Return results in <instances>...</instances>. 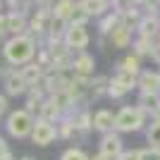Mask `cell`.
Wrapping results in <instances>:
<instances>
[{
  "label": "cell",
  "instance_id": "9c48e42d",
  "mask_svg": "<svg viewBox=\"0 0 160 160\" xmlns=\"http://www.w3.org/2000/svg\"><path fill=\"white\" fill-rule=\"evenodd\" d=\"M29 84L27 79L19 74V69H12V72L5 77V96H22V93H29Z\"/></svg>",
  "mask_w": 160,
  "mask_h": 160
},
{
  "label": "cell",
  "instance_id": "83f0119b",
  "mask_svg": "<svg viewBox=\"0 0 160 160\" xmlns=\"http://www.w3.org/2000/svg\"><path fill=\"white\" fill-rule=\"evenodd\" d=\"M60 160H91L81 148H67L65 153L60 155Z\"/></svg>",
  "mask_w": 160,
  "mask_h": 160
},
{
  "label": "cell",
  "instance_id": "44dd1931",
  "mask_svg": "<svg viewBox=\"0 0 160 160\" xmlns=\"http://www.w3.org/2000/svg\"><path fill=\"white\" fill-rule=\"evenodd\" d=\"M72 122L77 124V129H79L81 134H86L93 129V115H88V110H79V112L72 117Z\"/></svg>",
  "mask_w": 160,
  "mask_h": 160
},
{
  "label": "cell",
  "instance_id": "ab89813d",
  "mask_svg": "<svg viewBox=\"0 0 160 160\" xmlns=\"http://www.w3.org/2000/svg\"><path fill=\"white\" fill-rule=\"evenodd\" d=\"M0 7H2V0H0Z\"/></svg>",
  "mask_w": 160,
  "mask_h": 160
},
{
  "label": "cell",
  "instance_id": "ba28073f",
  "mask_svg": "<svg viewBox=\"0 0 160 160\" xmlns=\"http://www.w3.org/2000/svg\"><path fill=\"white\" fill-rule=\"evenodd\" d=\"M93 67H96V60H93V55H88V53H77L72 58V72L77 77L91 79L93 77Z\"/></svg>",
  "mask_w": 160,
  "mask_h": 160
},
{
  "label": "cell",
  "instance_id": "d6a6232c",
  "mask_svg": "<svg viewBox=\"0 0 160 160\" xmlns=\"http://www.w3.org/2000/svg\"><path fill=\"white\" fill-rule=\"evenodd\" d=\"M7 153H10V148H7L5 139H2V136H0V158H2V155H7Z\"/></svg>",
  "mask_w": 160,
  "mask_h": 160
},
{
  "label": "cell",
  "instance_id": "7bdbcfd3",
  "mask_svg": "<svg viewBox=\"0 0 160 160\" xmlns=\"http://www.w3.org/2000/svg\"><path fill=\"white\" fill-rule=\"evenodd\" d=\"M81 2H84V0H81Z\"/></svg>",
  "mask_w": 160,
  "mask_h": 160
},
{
  "label": "cell",
  "instance_id": "7c38bea8",
  "mask_svg": "<svg viewBox=\"0 0 160 160\" xmlns=\"http://www.w3.org/2000/svg\"><path fill=\"white\" fill-rule=\"evenodd\" d=\"M139 36H148V38H160V19L158 14H143L139 29H136Z\"/></svg>",
  "mask_w": 160,
  "mask_h": 160
},
{
  "label": "cell",
  "instance_id": "f1b7e54d",
  "mask_svg": "<svg viewBox=\"0 0 160 160\" xmlns=\"http://www.w3.org/2000/svg\"><path fill=\"white\" fill-rule=\"evenodd\" d=\"M139 160H160V148H153V146L141 148L139 151Z\"/></svg>",
  "mask_w": 160,
  "mask_h": 160
},
{
  "label": "cell",
  "instance_id": "1f68e13d",
  "mask_svg": "<svg viewBox=\"0 0 160 160\" xmlns=\"http://www.w3.org/2000/svg\"><path fill=\"white\" fill-rule=\"evenodd\" d=\"M151 58H153V60H155V62H158V65H160V41H158V43H155L153 53H151Z\"/></svg>",
  "mask_w": 160,
  "mask_h": 160
},
{
  "label": "cell",
  "instance_id": "8fae6325",
  "mask_svg": "<svg viewBox=\"0 0 160 160\" xmlns=\"http://www.w3.org/2000/svg\"><path fill=\"white\" fill-rule=\"evenodd\" d=\"M115 115H117V112L105 110V108L96 110V115H93V129H98V132H103V134L115 132Z\"/></svg>",
  "mask_w": 160,
  "mask_h": 160
},
{
  "label": "cell",
  "instance_id": "7402d4cb",
  "mask_svg": "<svg viewBox=\"0 0 160 160\" xmlns=\"http://www.w3.org/2000/svg\"><path fill=\"white\" fill-rule=\"evenodd\" d=\"M120 12H108L105 17H100V24H98V29H100V33L103 36H110L112 33V29L120 24Z\"/></svg>",
  "mask_w": 160,
  "mask_h": 160
},
{
  "label": "cell",
  "instance_id": "7a4b0ae2",
  "mask_svg": "<svg viewBox=\"0 0 160 160\" xmlns=\"http://www.w3.org/2000/svg\"><path fill=\"white\" fill-rule=\"evenodd\" d=\"M146 117L148 115L143 112L139 105H124L115 115V132H120V134L139 132V129H143V124H146Z\"/></svg>",
  "mask_w": 160,
  "mask_h": 160
},
{
  "label": "cell",
  "instance_id": "e0dca14e",
  "mask_svg": "<svg viewBox=\"0 0 160 160\" xmlns=\"http://www.w3.org/2000/svg\"><path fill=\"white\" fill-rule=\"evenodd\" d=\"M139 108L151 117V115L160 108V93H141L139 96Z\"/></svg>",
  "mask_w": 160,
  "mask_h": 160
},
{
  "label": "cell",
  "instance_id": "ac0fdd59",
  "mask_svg": "<svg viewBox=\"0 0 160 160\" xmlns=\"http://www.w3.org/2000/svg\"><path fill=\"white\" fill-rule=\"evenodd\" d=\"M155 43H158L155 38H148V36H136V38H134V43H132V48H134V53L141 58V55H151V53H153Z\"/></svg>",
  "mask_w": 160,
  "mask_h": 160
},
{
  "label": "cell",
  "instance_id": "2e32d148",
  "mask_svg": "<svg viewBox=\"0 0 160 160\" xmlns=\"http://www.w3.org/2000/svg\"><path fill=\"white\" fill-rule=\"evenodd\" d=\"M50 10H53L55 19H62V22L69 24V14H72V10H74V0H55Z\"/></svg>",
  "mask_w": 160,
  "mask_h": 160
},
{
  "label": "cell",
  "instance_id": "d590c367",
  "mask_svg": "<svg viewBox=\"0 0 160 160\" xmlns=\"http://www.w3.org/2000/svg\"><path fill=\"white\" fill-rule=\"evenodd\" d=\"M151 122H153V124H160V108L155 110L153 115H151Z\"/></svg>",
  "mask_w": 160,
  "mask_h": 160
},
{
  "label": "cell",
  "instance_id": "4fadbf2b",
  "mask_svg": "<svg viewBox=\"0 0 160 160\" xmlns=\"http://www.w3.org/2000/svg\"><path fill=\"white\" fill-rule=\"evenodd\" d=\"M108 38H110V43H112L115 48H127L129 43H132V29L124 27V24L120 22V24L112 29V33H110Z\"/></svg>",
  "mask_w": 160,
  "mask_h": 160
},
{
  "label": "cell",
  "instance_id": "4316f807",
  "mask_svg": "<svg viewBox=\"0 0 160 160\" xmlns=\"http://www.w3.org/2000/svg\"><path fill=\"white\" fill-rule=\"evenodd\" d=\"M146 139H148V146L160 148V124H151V127H148Z\"/></svg>",
  "mask_w": 160,
  "mask_h": 160
},
{
  "label": "cell",
  "instance_id": "cb8c5ba5",
  "mask_svg": "<svg viewBox=\"0 0 160 160\" xmlns=\"http://www.w3.org/2000/svg\"><path fill=\"white\" fill-rule=\"evenodd\" d=\"M129 91H132V88H129L120 77H112V79H110V86H108V96H110V98H122V96H127Z\"/></svg>",
  "mask_w": 160,
  "mask_h": 160
},
{
  "label": "cell",
  "instance_id": "d4e9b609",
  "mask_svg": "<svg viewBox=\"0 0 160 160\" xmlns=\"http://www.w3.org/2000/svg\"><path fill=\"white\" fill-rule=\"evenodd\" d=\"M117 69H127V72H132V74H136V77H139V74H141V58H139L136 53L127 55V58L120 62V67H117Z\"/></svg>",
  "mask_w": 160,
  "mask_h": 160
},
{
  "label": "cell",
  "instance_id": "52a82bcc",
  "mask_svg": "<svg viewBox=\"0 0 160 160\" xmlns=\"http://www.w3.org/2000/svg\"><path fill=\"white\" fill-rule=\"evenodd\" d=\"M100 153L110 155V158H115V160L124 153V143H122V139H120V132L103 134V139H100Z\"/></svg>",
  "mask_w": 160,
  "mask_h": 160
},
{
  "label": "cell",
  "instance_id": "4dcf8cb0",
  "mask_svg": "<svg viewBox=\"0 0 160 160\" xmlns=\"http://www.w3.org/2000/svg\"><path fill=\"white\" fill-rule=\"evenodd\" d=\"M117 160H139V151H124Z\"/></svg>",
  "mask_w": 160,
  "mask_h": 160
},
{
  "label": "cell",
  "instance_id": "30bf717a",
  "mask_svg": "<svg viewBox=\"0 0 160 160\" xmlns=\"http://www.w3.org/2000/svg\"><path fill=\"white\" fill-rule=\"evenodd\" d=\"M141 93H160V74L158 72H141L139 81H136Z\"/></svg>",
  "mask_w": 160,
  "mask_h": 160
},
{
  "label": "cell",
  "instance_id": "603a6c76",
  "mask_svg": "<svg viewBox=\"0 0 160 160\" xmlns=\"http://www.w3.org/2000/svg\"><path fill=\"white\" fill-rule=\"evenodd\" d=\"M86 10L91 12V17H105V12L110 10V0H84Z\"/></svg>",
  "mask_w": 160,
  "mask_h": 160
},
{
  "label": "cell",
  "instance_id": "ffe728a7",
  "mask_svg": "<svg viewBox=\"0 0 160 160\" xmlns=\"http://www.w3.org/2000/svg\"><path fill=\"white\" fill-rule=\"evenodd\" d=\"M88 19H91V12L86 10V5H84L81 0H77L72 14H69V24H86Z\"/></svg>",
  "mask_w": 160,
  "mask_h": 160
},
{
  "label": "cell",
  "instance_id": "60d3db41",
  "mask_svg": "<svg viewBox=\"0 0 160 160\" xmlns=\"http://www.w3.org/2000/svg\"><path fill=\"white\" fill-rule=\"evenodd\" d=\"M155 2H158V5H160V0H155Z\"/></svg>",
  "mask_w": 160,
  "mask_h": 160
},
{
  "label": "cell",
  "instance_id": "74e56055",
  "mask_svg": "<svg viewBox=\"0 0 160 160\" xmlns=\"http://www.w3.org/2000/svg\"><path fill=\"white\" fill-rule=\"evenodd\" d=\"M0 160H14V158H12V153H7V155H2Z\"/></svg>",
  "mask_w": 160,
  "mask_h": 160
},
{
  "label": "cell",
  "instance_id": "6da1fadb",
  "mask_svg": "<svg viewBox=\"0 0 160 160\" xmlns=\"http://www.w3.org/2000/svg\"><path fill=\"white\" fill-rule=\"evenodd\" d=\"M38 53V46H36V38L31 33H22V36H12L2 46V55H5L7 65H14V67H24L29 62H33Z\"/></svg>",
  "mask_w": 160,
  "mask_h": 160
},
{
  "label": "cell",
  "instance_id": "5bb4252c",
  "mask_svg": "<svg viewBox=\"0 0 160 160\" xmlns=\"http://www.w3.org/2000/svg\"><path fill=\"white\" fill-rule=\"evenodd\" d=\"M7 24H10V33L12 36H22L29 31V19L24 12H10L7 14Z\"/></svg>",
  "mask_w": 160,
  "mask_h": 160
},
{
  "label": "cell",
  "instance_id": "b9f144b4",
  "mask_svg": "<svg viewBox=\"0 0 160 160\" xmlns=\"http://www.w3.org/2000/svg\"><path fill=\"white\" fill-rule=\"evenodd\" d=\"M158 74H160V69H158Z\"/></svg>",
  "mask_w": 160,
  "mask_h": 160
},
{
  "label": "cell",
  "instance_id": "484cf974",
  "mask_svg": "<svg viewBox=\"0 0 160 160\" xmlns=\"http://www.w3.org/2000/svg\"><path fill=\"white\" fill-rule=\"evenodd\" d=\"M77 132H79V129H77V124L72 122V117H62V120L58 122V136H62V139H69V136H74Z\"/></svg>",
  "mask_w": 160,
  "mask_h": 160
},
{
  "label": "cell",
  "instance_id": "8992f818",
  "mask_svg": "<svg viewBox=\"0 0 160 160\" xmlns=\"http://www.w3.org/2000/svg\"><path fill=\"white\" fill-rule=\"evenodd\" d=\"M55 139H58V127H53V122L36 120L33 132H31V141L33 143H36V146H50Z\"/></svg>",
  "mask_w": 160,
  "mask_h": 160
},
{
  "label": "cell",
  "instance_id": "d6986e66",
  "mask_svg": "<svg viewBox=\"0 0 160 160\" xmlns=\"http://www.w3.org/2000/svg\"><path fill=\"white\" fill-rule=\"evenodd\" d=\"M108 86H110V79H108V77H93L91 84H88V96H91V98L108 96Z\"/></svg>",
  "mask_w": 160,
  "mask_h": 160
},
{
  "label": "cell",
  "instance_id": "9a60e30c",
  "mask_svg": "<svg viewBox=\"0 0 160 160\" xmlns=\"http://www.w3.org/2000/svg\"><path fill=\"white\" fill-rule=\"evenodd\" d=\"M19 74L24 77V79H27L29 86H33V84H38V81L46 77V69H43L38 62H29V65L19 67Z\"/></svg>",
  "mask_w": 160,
  "mask_h": 160
},
{
  "label": "cell",
  "instance_id": "f546056e",
  "mask_svg": "<svg viewBox=\"0 0 160 160\" xmlns=\"http://www.w3.org/2000/svg\"><path fill=\"white\" fill-rule=\"evenodd\" d=\"M5 33H10V24H7V14L0 12V38H2Z\"/></svg>",
  "mask_w": 160,
  "mask_h": 160
},
{
  "label": "cell",
  "instance_id": "3957f363",
  "mask_svg": "<svg viewBox=\"0 0 160 160\" xmlns=\"http://www.w3.org/2000/svg\"><path fill=\"white\" fill-rule=\"evenodd\" d=\"M33 124H36V120H33V115L29 112L27 108H22V110H12V112L7 115V120H5L7 134L14 136V139H27V136H31Z\"/></svg>",
  "mask_w": 160,
  "mask_h": 160
},
{
  "label": "cell",
  "instance_id": "e575fe53",
  "mask_svg": "<svg viewBox=\"0 0 160 160\" xmlns=\"http://www.w3.org/2000/svg\"><path fill=\"white\" fill-rule=\"evenodd\" d=\"M7 110V96H0V115Z\"/></svg>",
  "mask_w": 160,
  "mask_h": 160
},
{
  "label": "cell",
  "instance_id": "f35d334b",
  "mask_svg": "<svg viewBox=\"0 0 160 160\" xmlns=\"http://www.w3.org/2000/svg\"><path fill=\"white\" fill-rule=\"evenodd\" d=\"M22 160H33V158H22Z\"/></svg>",
  "mask_w": 160,
  "mask_h": 160
},
{
  "label": "cell",
  "instance_id": "277c9868",
  "mask_svg": "<svg viewBox=\"0 0 160 160\" xmlns=\"http://www.w3.org/2000/svg\"><path fill=\"white\" fill-rule=\"evenodd\" d=\"M53 22H55L53 10H50V7H38V10L33 12V17L29 19V33H31L36 41H38L41 36H50Z\"/></svg>",
  "mask_w": 160,
  "mask_h": 160
},
{
  "label": "cell",
  "instance_id": "8d00e7d4",
  "mask_svg": "<svg viewBox=\"0 0 160 160\" xmlns=\"http://www.w3.org/2000/svg\"><path fill=\"white\" fill-rule=\"evenodd\" d=\"M91 160H115V158H110V155H103V153H98V155H93Z\"/></svg>",
  "mask_w": 160,
  "mask_h": 160
},
{
  "label": "cell",
  "instance_id": "836d02e7",
  "mask_svg": "<svg viewBox=\"0 0 160 160\" xmlns=\"http://www.w3.org/2000/svg\"><path fill=\"white\" fill-rule=\"evenodd\" d=\"M33 2H36L38 7H53V2H55V0H33Z\"/></svg>",
  "mask_w": 160,
  "mask_h": 160
},
{
  "label": "cell",
  "instance_id": "5b68a950",
  "mask_svg": "<svg viewBox=\"0 0 160 160\" xmlns=\"http://www.w3.org/2000/svg\"><path fill=\"white\" fill-rule=\"evenodd\" d=\"M88 41H91V36H88V29L86 24H69L65 31V46L69 48V50H77V53H84V48L88 46Z\"/></svg>",
  "mask_w": 160,
  "mask_h": 160
}]
</instances>
